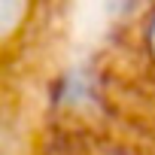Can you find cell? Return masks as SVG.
<instances>
[{
    "instance_id": "cell-1",
    "label": "cell",
    "mask_w": 155,
    "mask_h": 155,
    "mask_svg": "<svg viewBox=\"0 0 155 155\" xmlns=\"http://www.w3.org/2000/svg\"><path fill=\"white\" fill-rule=\"evenodd\" d=\"M149 49L155 52V18H152V25H149Z\"/></svg>"
}]
</instances>
